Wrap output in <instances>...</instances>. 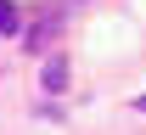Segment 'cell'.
<instances>
[{
  "label": "cell",
  "mask_w": 146,
  "mask_h": 135,
  "mask_svg": "<svg viewBox=\"0 0 146 135\" xmlns=\"http://www.w3.org/2000/svg\"><path fill=\"white\" fill-rule=\"evenodd\" d=\"M39 79H45V90H51V96H56V90L68 84V57H51V62H45V73H39Z\"/></svg>",
  "instance_id": "2"
},
{
  "label": "cell",
  "mask_w": 146,
  "mask_h": 135,
  "mask_svg": "<svg viewBox=\"0 0 146 135\" xmlns=\"http://www.w3.org/2000/svg\"><path fill=\"white\" fill-rule=\"evenodd\" d=\"M62 17H68V6H51V11H45V17H39L34 28H28V51H39V45H51V39L62 34Z\"/></svg>",
  "instance_id": "1"
},
{
  "label": "cell",
  "mask_w": 146,
  "mask_h": 135,
  "mask_svg": "<svg viewBox=\"0 0 146 135\" xmlns=\"http://www.w3.org/2000/svg\"><path fill=\"white\" fill-rule=\"evenodd\" d=\"M23 28V11H17V0H0V39H11Z\"/></svg>",
  "instance_id": "3"
},
{
  "label": "cell",
  "mask_w": 146,
  "mask_h": 135,
  "mask_svg": "<svg viewBox=\"0 0 146 135\" xmlns=\"http://www.w3.org/2000/svg\"><path fill=\"white\" fill-rule=\"evenodd\" d=\"M135 107H141V113H146V96H141V101H135Z\"/></svg>",
  "instance_id": "4"
}]
</instances>
